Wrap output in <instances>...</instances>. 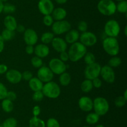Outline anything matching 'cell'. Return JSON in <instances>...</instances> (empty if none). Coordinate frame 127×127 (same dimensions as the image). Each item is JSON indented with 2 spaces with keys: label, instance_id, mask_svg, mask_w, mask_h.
I'll return each instance as SVG.
<instances>
[{
  "label": "cell",
  "instance_id": "6da1fadb",
  "mask_svg": "<svg viewBox=\"0 0 127 127\" xmlns=\"http://www.w3.org/2000/svg\"><path fill=\"white\" fill-rule=\"evenodd\" d=\"M88 50L85 46L78 41L71 44L68 51L69 60L73 62H76L83 58Z\"/></svg>",
  "mask_w": 127,
  "mask_h": 127
},
{
  "label": "cell",
  "instance_id": "7a4b0ae2",
  "mask_svg": "<svg viewBox=\"0 0 127 127\" xmlns=\"http://www.w3.org/2000/svg\"><path fill=\"white\" fill-rule=\"evenodd\" d=\"M102 47L104 51L110 56H117L120 52V45L116 37H105L103 41Z\"/></svg>",
  "mask_w": 127,
  "mask_h": 127
},
{
  "label": "cell",
  "instance_id": "3957f363",
  "mask_svg": "<svg viewBox=\"0 0 127 127\" xmlns=\"http://www.w3.org/2000/svg\"><path fill=\"white\" fill-rule=\"evenodd\" d=\"M42 92L45 97L52 99H55L60 95L61 88L57 82L52 80L43 83Z\"/></svg>",
  "mask_w": 127,
  "mask_h": 127
},
{
  "label": "cell",
  "instance_id": "277c9868",
  "mask_svg": "<svg viewBox=\"0 0 127 127\" xmlns=\"http://www.w3.org/2000/svg\"><path fill=\"white\" fill-rule=\"evenodd\" d=\"M97 8L101 14L105 16H111L117 12L116 3L113 0H100Z\"/></svg>",
  "mask_w": 127,
  "mask_h": 127
},
{
  "label": "cell",
  "instance_id": "5b68a950",
  "mask_svg": "<svg viewBox=\"0 0 127 127\" xmlns=\"http://www.w3.org/2000/svg\"><path fill=\"white\" fill-rule=\"evenodd\" d=\"M110 105L107 100L102 97H95L93 100V110L99 116H104L108 113Z\"/></svg>",
  "mask_w": 127,
  "mask_h": 127
},
{
  "label": "cell",
  "instance_id": "8992f818",
  "mask_svg": "<svg viewBox=\"0 0 127 127\" xmlns=\"http://www.w3.org/2000/svg\"><path fill=\"white\" fill-rule=\"evenodd\" d=\"M104 33L107 37H116L120 32V26L119 22L115 19H110L104 25Z\"/></svg>",
  "mask_w": 127,
  "mask_h": 127
},
{
  "label": "cell",
  "instance_id": "52a82bcc",
  "mask_svg": "<svg viewBox=\"0 0 127 127\" xmlns=\"http://www.w3.org/2000/svg\"><path fill=\"white\" fill-rule=\"evenodd\" d=\"M52 31L54 34L62 35L66 34L71 29V24L66 20L54 21L52 25Z\"/></svg>",
  "mask_w": 127,
  "mask_h": 127
},
{
  "label": "cell",
  "instance_id": "ba28073f",
  "mask_svg": "<svg viewBox=\"0 0 127 127\" xmlns=\"http://www.w3.org/2000/svg\"><path fill=\"white\" fill-rule=\"evenodd\" d=\"M101 67L100 64L96 62L92 64L86 65L84 72L85 78L92 80L97 77H99L100 76Z\"/></svg>",
  "mask_w": 127,
  "mask_h": 127
},
{
  "label": "cell",
  "instance_id": "9c48e42d",
  "mask_svg": "<svg viewBox=\"0 0 127 127\" xmlns=\"http://www.w3.org/2000/svg\"><path fill=\"white\" fill-rule=\"evenodd\" d=\"M48 67L52 70L53 74L60 75L61 73L66 72L67 65L60 59L53 58L49 61Z\"/></svg>",
  "mask_w": 127,
  "mask_h": 127
},
{
  "label": "cell",
  "instance_id": "30bf717a",
  "mask_svg": "<svg viewBox=\"0 0 127 127\" xmlns=\"http://www.w3.org/2000/svg\"><path fill=\"white\" fill-rule=\"evenodd\" d=\"M79 42L86 47H92L97 42V37L96 35L91 31H86L82 32L79 36Z\"/></svg>",
  "mask_w": 127,
  "mask_h": 127
},
{
  "label": "cell",
  "instance_id": "8fae6325",
  "mask_svg": "<svg viewBox=\"0 0 127 127\" xmlns=\"http://www.w3.org/2000/svg\"><path fill=\"white\" fill-rule=\"evenodd\" d=\"M100 75L102 78L108 83H113L115 80V73L114 68L108 65L101 67Z\"/></svg>",
  "mask_w": 127,
  "mask_h": 127
},
{
  "label": "cell",
  "instance_id": "7c38bea8",
  "mask_svg": "<svg viewBox=\"0 0 127 127\" xmlns=\"http://www.w3.org/2000/svg\"><path fill=\"white\" fill-rule=\"evenodd\" d=\"M37 78L40 80L43 83L50 82L54 77V74L50 68L47 66L43 65L39 68L37 72Z\"/></svg>",
  "mask_w": 127,
  "mask_h": 127
},
{
  "label": "cell",
  "instance_id": "4fadbf2b",
  "mask_svg": "<svg viewBox=\"0 0 127 127\" xmlns=\"http://www.w3.org/2000/svg\"><path fill=\"white\" fill-rule=\"evenodd\" d=\"M37 6L38 11L43 16L52 14L55 8L52 0H39Z\"/></svg>",
  "mask_w": 127,
  "mask_h": 127
},
{
  "label": "cell",
  "instance_id": "5bb4252c",
  "mask_svg": "<svg viewBox=\"0 0 127 127\" xmlns=\"http://www.w3.org/2000/svg\"><path fill=\"white\" fill-rule=\"evenodd\" d=\"M24 41L26 45L34 46L38 41V36L37 32L32 28L26 29L24 32Z\"/></svg>",
  "mask_w": 127,
  "mask_h": 127
},
{
  "label": "cell",
  "instance_id": "9a60e30c",
  "mask_svg": "<svg viewBox=\"0 0 127 127\" xmlns=\"http://www.w3.org/2000/svg\"><path fill=\"white\" fill-rule=\"evenodd\" d=\"M6 80L12 84H17L22 80V73L18 70L9 69L5 73Z\"/></svg>",
  "mask_w": 127,
  "mask_h": 127
},
{
  "label": "cell",
  "instance_id": "2e32d148",
  "mask_svg": "<svg viewBox=\"0 0 127 127\" xmlns=\"http://www.w3.org/2000/svg\"><path fill=\"white\" fill-rule=\"evenodd\" d=\"M78 106L83 112H91L93 109V100L88 96H83L78 100Z\"/></svg>",
  "mask_w": 127,
  "mask_h": 127
},
{
  "label": "cell",
  "instance_id": "e0dca14e",
  "mask_svg": "<svg viewBox=\"0 0 127 127\" xmlns=\"http://www.w3.org/2000/svg\"><path fill=\"white\" fill-rule=\"evenodd\" d=\"M52 47L58 53L66 51L68 49V44L64 39L60 37H55L51 42Z\"/></svg>",
  "mask_w": 127,
  "mask_h": 127
},
{
  "label": "cell",
  "instance_id": "ac0fdd59",
  "mask_svg": "<svg viewBox=\"0 0 127 127\" xmlns=\"http://www.w3.org/2000/svg\"><path fill=\"white\" fill-rule=\"evenodd\" d=\"M50 48L48 45L44 44H38L34 47V53L35 56L41 59L47 57L50 54Z\"/></svg>",
  "mask_w": 127,
  "mask_h": 127
},
{
  "label": "cell",
  "instance_id": "d6986e66",
  "mask_svg": "<svg viewBox=\"0 0 127 127\" xmlns=\"http://www.w3.org/2000/svg\"><path fill=\"white\" fill-rule=\"evenodd\" d=\"M80 36V33L77 29H71L69 31L66 33L64 39L67 44H72L74 42H78Z\"/></svg>",
  "mask_w": 127,
  "mask_h": 127
},
{
  "label": "cell",
  "instance_id": "ffe728a7",
  "mask_svg": "<svg viewBox=\"0 0 127 127\" xmlns=\"http://www.w3.org/2000/svg\"><path fill=\"white\" fill-rule=\"evenodd\" d=\"M3 24L5 29L8 30L15 31L17 26V22L16 19L11 14H8L4 17L3 20Z\"/></svg>",
  "mask_w": 127,
  "mask_h": 127
},
{
  "label": "cell",
  "instance_id": "44dd1931",
  "mask_svg": "<svg viewBox=\"0 0 127 127\" xmlns=\"http://www.w3.org/2000/svg\"><path fill=\"white\" fill-rule=\"evenodd\" d=\"M51 15L54 21H62V20H64L66 17L67 11L63 7H58L54 8Z\"/></svg>",
  "mask_w": 127,
  "mask_h": 127
},
{
  "label": "cell",
  "instance_id": "7402d4cb",
  "mask_svg": "<svg viewBox=\"0 0 127 127\" xmlns=\"http://www.w3.org/2000/svg\"><path fill=\"white\" fill-rule=\"evenodd\" d=\"M43 83L37 77H33L29 81V87L33 92L41 91L43 87Z\"/></svg>",
  "mask_w": 127,
  "mask_h": 127
},
{
  "label": "cell",
  "instance_id": "603a6c76",
  "mask_svg": "<svg viewBox=\"0 0 127 127\" xmlns=\"http://www.w3.org/2000/svg\"><path fill=\"white\" fill-rule=\"evenodd\" d=\"M29 127H46L45 122L38 117H32L29 122Z\"/></svg>",
  "mask_w": 127,
  "mask_h": 127
},
{
  "label": "cell",
  "instance_id": "cb8c5ba5",
  "mask_svg": "<svg viewBox=\"0 0 127 127\" xmlns=\"http://www.w3.org/2000/svg\"><path fill=\"white\" fill-rule=\"evenodd\" d=\"M59 75V82L61 85L64 86V87L69 85L71 81V75L68 72H64Z\"/></svg>",
  "mask_w": 127,
  "mask_h": 127
},
{
  "label": "cell",
  "instance_id": "d4e9b609",
  "mask_svg": "<svg viewBox=\"0 0 127 127\" xmlns=\"http://www.w3.org/2000/svg\"><path fill=\"white\" fill-rule=\"evenodd\" d=\"M1 106L2 110L6 113H10L14 109L13 102L9 100L7 98H4V99L2 100Z\"/></svg>",
  "mask_w": 127,
  "mask_h": 127
},
{
  "label": "cell",
  "instance_id": "484cf974",
  "mask_svg": "<svg viewBox=\"0 0 127 127\" xmlns=\"http://www.w3.org/2000/svg\"><path fill=\"white\" fill-rule=\"evenodd\" d=\"M100 119V116L95 112H90L86 117V122L89 125H95L98 123Z\"/></svg>",
  "mask_w": 127,
  "mask_h": 127
},
{
  "label": "cell",
  "instance_id": "4316f807",
  "mask_svg": "<svg viewBox=\"0 0 127 127\" xmlns=\"http://www.w3.org/2000/svg\"><path fill=\"white\" fill-rule=\"evenodd\" d=\"M55 37V34L52 32H45L41 36L40 41L42 44L48 45V44H51L52 40Z\"/></svg>",
  "mask_w": 127,
  "mask_h": 127
},
{
  "label": "cell",
  "instance_id": "83f0119b",
  "mask_svg": "<svg viewBox=\"0 0 127 127\" xmlns=\"http://www.w3.org/2000/svg\"><path fill=\"white\" fill-rule=\"evenodd\" d=\"M93 88L94 87L93 85V82L91 80L86 78L81 84V90L84 93H89L93 89Z\"/></svg>",
  "mask_w": 127,
  "mask_h": 127
},
{
  "label": "cell",
  "instance_id": "f1b7e54d",
  "mask_svg": "<svg viewBox=\"0 0 127 127\" xmlns=\"http://www.w3.org/2000/svg\"><path fill=\"white\" fill-rule=\"evenodd\" d=\"M0 35L4 41H9L15 37V31L4 29Z\"/></svg>",
  "mask_w": 127,
  "mask_h": 127
},
{
  "label": "cell",
  "instance_id": "f546056e",
  "mask_svg": "<svg viewBox=\"0 0 127 127\" xmlns=\"http://www.w3.org/2000/svg\"><path fill=\"white\" fill-rule=\"evenodd\" d=\"M122 62V61L120 57L117 56H112L108 62V65L111 67L112 68H115V67H119L121 65Z\"/></svg>",
  "mask_w": 127,
  "mask_h": 127
},
{
  "label": "cell",
  "instance_id": "4dcf8cb0",
  "mask_svg": "<svg viewBox=\"0 0 127 127\" xmlns=\"http://www.w3.org/2000/svg\"><path fill=\"white\" fill-rule=\"evenodd\" d=\"M117 11L122 14L127 13V0L119 1L117 4H116Z\"/></svg>",
  "mask_w": 127,
  "mask_h": 127
},
{
  "label": "cell",
  "instance_id": "1f68e13d",
  "mask_svg": "<svg viewBox=\"0 0 127 127\" xmlns=\"http://www.w3.org/2000/svg\"><path fill=\"white\" fill-rule=\"evenodd\" d=\"M83 59H84V61L86 65L92 64L95 62V56L92 52L87 51V52L83 57Z\"/></svg>",
  "mask_w": 127,
  "mask_h": 127
},
{
  "label": "cell",
  "instance_id": "d6a6232c",
  "mask_svg": "<svg viewBox=\"0 0 127 127\" xmlns=\"http://www.w3.org/2000/svg\"><path fill=\"white\" fill-rule=\"evenodd\" d=\"M17 121L13 117H9L4 121L2 123V127H17Z\"/></svg>",
  "mask_w": 127,
  "mask_h": 127
},
{
  "label": "cell",
  "instance_id": "836d02e7",
  "mask_svg": "<svg viewBox=\"0 0 127 127\" xmlns=\"http://www.w3.org/2000/svg\"><path fill=\"white\" fill-rule=\"evenodd\" d=\"M31 65H32L33 67L37 68H39L40 67L43 66V62L42 59L35 56L34 57H33L32 59H31Z\"/></svg>",
  "mask_w": 127,
  "mask_h": 127
},
{
  "label": "cell",
  "instance_id": "e575fe53",
  "mask_svg": "<svg viewBox=\"0 0 127 127\" xmlns=\"http://www.w3.org/2000/svg\"><path fill=\"white\" fill-rule=\"evenodd\" d=\"M16 10V7L15 6V5L12 4L11 3H6L4 4L3 6V10H2V12H4L6 14H12L14 12H15Z\"/></svg>",
  "mask_w": 127,
  "mask_h": 127
},
{
  "label": "cell",
  "instance_id": "d590c367",
  "mask_svg": "<svg viewBox=\"0 0 127 127\" xmlns=\"http://www.w3.org/2000/svg\"><path fill=\"white\" fill-rule=\"evenodd\" d=\"M127 100L122 96H119L115 98V101H114V103H115V107L117 108H122V107H124L126 105Z\"/></svg>",
  "mask_w": 127,
  "mask_h": 127
},
{
  "label": "cell",
  "instance_id": "8d00e7d4",
  "mask_svg": "<svg viewBox=\"0 0 127 127\" xmlns=\"http://www.w3.org/2000/svg\"><path fill=\"white\" fill-rule=\"evenodd\" d=\"M46 127H60L59 122L55 118H50L45 123Z\"/></svg>",
  "mask_w": 127,
  "mask_h": 127
},
{
  "label": "cell",
  "instance_id": "74e56055",
  "mask_svg": "<svg viewBox=\"0 0 127 127\" xmlns=\"http://www.w3.org/2000/svg\"><path fill=\"white\" fill-rule=\"evenodd\" d=\"M44 95L41 91H37V92H33V95H32V100L35 102H40L44 98Z\"/></svg>",
  "mask_w": 127,
  "mask_h": 127
},
{
  "label": "cell",
  "instance_id": "f35d334b",
  "mask_svg": "<svg viewBox=\"0 0 127 127\" xmlns=\"http://www.w3.org/2000/svg\"><path fill=\"white\" fill-rule=\"evenodd\" d=\"M54 22V19L52 17V15H45L43 16V23L44 24L45 26H52V25L53 24V23Z\"/></svg>",
  "mask_w": 127,
  "mask_h": 127
},
{
  "label": "cell",
  "instance_id": "ab89813d",
  "mask_svg": "<svg viewBox=\"0 0 127 127\" xmlns=\"http://www.w3.org/2000/svg\"><path fill=\"white\" fill-rule=\"evenodd\" d=\"M7 92L8 90L6 86L2 82H0V100H2L6 98Z\"/></svg>",
  "mask_w": 127,
  "mask_h": 127
},
{
  "label": "cell",
  "instance_id": "60d3db41",
  "mask_svg": "<svg viewBox=\"0 0 127 127\" xmlns=\"http://www.w3.org/2000/svg\"><path fill=\"white\" fill-rule=\"evenodd\" d=\"M88 25L87 22L84 21H81L78 24V31L79 32H84L88 30Z\"/></svg>",
  "mask_w": 127,
  "mask_h": 127
},
{
  "label": "cell",
  "instance_id": "b9f144b4",
  "mask_svg": "<svg viewBox=\"0 0 127 127\" xmlns=\"http://www.w3.org/2000/svg\"><path fill=\"white\" fill-rule=\"evenodd\" d=\"M33 77V73L29 70H26L22 73V79L27 82H29Z\"/></svg>",
  "mask_w": 127,
  "mask_h": 127
},
{
  "label": "cell",
  "instance_id": "7bdbcfd3",
  "mask_svg": "<svg viewBox=\"0 0 127 127\" xmlns=\"http://www.w3.org/2000/svg\"><path fill=\"white\" fill-rule=\"evenodd\" d=\"M92 82H93V87L95 88H100L102 85V81L99 77H97V78L92 80Z\"/></svg>",
  "mask_w": 127,
  "mask_h": 127
},
{
  "label": "cell",
  "instance_id": "ee69618b",
  "mask_svg": "<svg viewBox=\"0 0 127 127\" xmlns=\"http://www.w3.org/2000/svg\"><path fill=\"white\" fill-rule=\"evenodd\" d=\"M6 98H7V99L12 101V102H14L17 98V94L14 91H8Z\"/></svg>",
  "mask_w": 127,
  "mask_h": 127
},
{
  "label": "cell",
  "instance_id": "f6af8a7d",
  "mask_svg": "<svg viewBox=\"0 0 127 127\" xmlns=\"http://www.w3.org/2000/svg\"><path fill=\"white\" fill-rule=\"evenodd\" d=\"M60 59L63 62H65L69 61V56L66 51H64L61 53H60Z\"/></svg>",
  "mask_w": 127,
  "mask_h": 127
},
{
  "label": "cell",
  "instance_id": "bcb514c9",
  "mask_svg": "<svg viewBox=\"0 0 127 127\" xmlns=\"http://www.w3.org/2000/svg\"><path fill=\"white\" fill-rule=\"evenodd\" d=\"M41 113V108L38 105H35L32 108V113L33 117H38Z\"/></svg>",
  "mask_w": 127,
  "mask_h": 127
},
{
  "label": "cell",
  "instance_id": "7dc6e473",
  "mask_svg": "<svg viewBox=\"0 0 127 127\" xmlns=\"http://www.w3.org/2000/svg\"><path fill=\"white\" fill-rule=\"evenodd\" d=\"M26 52L29 55H32L34 53V47L31 45H27L26 47Z\"/></svg>",
  "mask_w": 127,
  "mask_h": 127
},
{
  "label": "cell",
  "instance_id": "c3c4849f",
  "mask_svg": "<svg viewBox=\"0 0 127 127\" xmlns=\"http://www.w3.org/2000/svg\"><path fill=\"white\" fill-rule=\"evenodd\" d=\"M8 70V67L6 64H0V75L4 74Z\"/></svg>",
  "mask_w": 127,
  "mask_h": 127
},
{
  "label": "cell",
  "instance_id": "681fc988",
  "mask_svg": "<svg viewBox=\"0 0 127 127\" xmlns=\"http://www.w3.org/2000/svg\"><path fill=\"white\" fill-rule=\"evenodd\" d=\"M26 29L25 28L24 26L22 24H17V27L16 29V31L18 32L19 33H24V31H26Z\"/></svg>",
  "mask_w": 127,
  "mask_h": 127
},
{
  "label": "cell",
  "instance_id": "f907efd6",
  "mask_svg": "<svg viewBox=\"0 0 127 127\" xmlns=\"http://www.w3.org/2000/svg\"><path fill=\"white\" fill-rule=\"evenodd\" d=\"M4 42L5 41L0 35V53H1L4 49Z\"/></svg>",
  "mask_w": 127,
  "mask_h": 127
},
{
  "label": "cell",
  "instance_id": "816d5d0a",
  "mask_svg": "<svg viewBox=\"0 0 127 127\" xmlns=\"http://www.w3.org/2000/svg\"><path fill=\"white\" fill-rule=\"evenodd\" d=\"M55 1L58 4H64L68 1V0H55Z\"/></svg>",
  "mask_w": 127,
  "mask_h": 127
},
{
  "label": "cell",
  "instance_id": "f5cc1de1",
  "mask_svg": "<svg viewBox=\"0 0 127 127\" xmlns=\"http://www.w3.org/2000/svg\"><path fill=\"white\" fill-rule=\"evenodd\" d=\"M3 6H4V3L0 1V14L2 13V10H3Z\"/></svg>",
  "mask_w": 127,
  "mask_h": 127
},
{
  "label": "cell",
  "instance_id": "db71d44e",
  "mask_svg": "<svg viewBox=\"0 0 127 127\" xmlns=\"http://www.w3.org/2000/svg\"><path fill=\"white\" fill-rule=\"evenodd\" d=\"M123 97H124V98H125V99L127 100V90L126 89L125 91H124V95H123Z\"/></svg>",
  "mask_w": 127,
  "mask_h": 127
},
{
  "label": "cell",
  "instance_id": "11a10c76",
  "mask_svg": "<svg viewBox=\"0 0 127 127\" xmlns=\"http://www.w3.org/2000/svg\"><path fill=\"white\" fill-rule=\"evenodd\" d=\"M124 34H125V36H127V26H125V27H124Z\"/></svg>",
  "mask_w": 127,
  "mask_h": 127
},
{
  "label": "cell",
  "instance_id": "9f6ffc18",
  "mask_svg": "<svg viewBox=\"0 0 127 127\" xmlns=\"http://www.w3.org/2000/svg\"><path fill=\"white\" fill-rule=\"evenodd\" d=\"M95 127H104L103 125H101V124H99V125H97L95 126Z\"/></svg>",
  "mask_w": 127,
  "mask_h": 127
},
{
  "label": "cell",
  "instance_id": "6f0895ef",
  "mask_svg": "<svg viewBox=\"0 0 127 127\" xmlns=\"http://www.w3.org/2000/svg\"><path fill=\"white\" fill-rule=\"evenodd\" d=\"M0 1H1V2H3V3H4V2H7V1H8V0H0Z\"/></svg>",
  "mask_w": 127,
  "mask_h": 127
},
{
  "label": "cell",
  "instance_id": "680465c9",
  "mask_svg": "<svg viewBox=\"0 0 127 127\" xmlns=\"http://www.w3.org/2000/svg\"><path fill=\"white\" fill-rule=\"evenodd\" d=\"M115 1H118V2H119V1H124V0H115Z\"/></svg>",
  "mask_w": 127,
  "mask_h": 127
},
{
  "label": "cell",
  "instance_id": "91938a15",
  "mask_svg": "<svg viewBox=\"0 0 127 127\" xmlns=\"http://www.w3.org/2000/svg\"><path fill=\"white\" fill-rule=\"evenodd\" d=\"M88 127V126H84V127Z\"/></svg>",
  "mask_w": 127,
  "mask_h": 127
},
{
  "label": "cell",
  "instance_id": "94428289",
  "mask_svg": "<svg viewBox=\"0 0 127 127\" xmlns=\"http://www.w3.org/2000/svg\"><path fill=\"white\" fill-rule=\"evenodd\" d=\"M0 127H2V125H0Z\"/></svg>",
  "mask_w": 127,
  "mask_h": 127
}]
</instances>
